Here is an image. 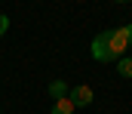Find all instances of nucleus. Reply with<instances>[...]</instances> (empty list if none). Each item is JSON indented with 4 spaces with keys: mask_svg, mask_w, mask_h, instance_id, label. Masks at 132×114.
Listing matches in <instances>:
<instances>
[{
    "mask_svg": "<svg viewBox=\"0 0 132 114\" xmlns=\"http://www.w3.org/2000/svg\"><path fill=\"white\" fill-rule=\"evenodd\" d=\"M49 96H52V102H55V99H65L68 96V83L65 80H52V83H49Z\"/></svg>",
    "mask_w": 132,
    "mask_h": 114,
    "instance_id": "obj_4",
    "label": "nucleus"
},
{
    "mask_svg": "<svg viewBox=\"0 0 132 114\" xmlns=\"http://www.w3.org/2000/svg\"><path fill=\"white\" fill-rule=\"evenodd\" d=\"M68 99L74 102V108H86V105H92L95 93H92V86H86V83H77L74 89H68Z\"/></svg>",
    "mask_w": 132,
    "mask_h": 114,
    "instance_id": "obj_2",
    "label": "nucleus"
},
{
    "mask_svg": "<svg viewBox=\"0 0 132 114\" xmlns=\"http://www.w3.org/2000/svg\"><path fill=\"white\" fill-rule=\"evenodd\" d=\"M6 31H9V16H6V12H0V37H3Z\"/></svg>",
    "mask_w": 132,
    "mask_h": 114,
    "instance_id": "obj_6",
    "label": "nucleus"
},
{
    "mask_svg": "<svg viewBox=\"0 0 132 114\" xmlns=\"http://www.w3.org/2000/svg\"><path fill=\"white\" fill-rule=\"evenodd\" d=\"M74 111H77L74 102L65 96V99H55V102H52V111H49V114H74Z\"/></svg>",
    "mask_w": 132,
    "mask_h": 114,
    "instance_id": "obj_3",
    "label": "nucleus"
},
{
    "mask_svg": "<svg viewBox=\"0 0 132 114\" xmlns=\"http://www.w3.org/2000/svg\"><path fill=\"white\" fill-rule=\"evenodd\" d=\"M114 3H129V0H114Z\"/></svg>",
    "mask_w": 132,
    "mask_h": 114,
    "instance_id": "obj_8",
    "label": "nucleus"
},
{
    "mask_svg": "<svg viewBox=\"0 0 132 114\" xmlns=\"http://www.w3.org/2000/svg\"><path fill=\"white\" fill-rule=\"evenodd\" d=\"M120 31H123V37H126V40H129V43H132V22H129V25H123Z\"/></svg>",
    "mask_w": 132,
    "mask_h": 114,
    "instance_id": "obj_7",
    "label": "nucleus"
},
{
    "mask_svg": "<svg viewBox=\"0 0 132 114\" xmlns=\"http://www.w3.org/2000/svg\"><path fill=\"white\" fill-rule=\"evenodd\" d=\"M117 74L120 77H132V59H120L117 62Z\"/></svg>",
    "mask_w": 132,
    "mask_h": 114,
    "instance_id": "obj_5",
    "label": "nucleus"
},
{
    "mask_svg": "<svg viewBox=\"0 0 132 114\" xmlns=\"http://www.w3.org/2000/svg\"><path fill=\"white\" fill-rule=\"evenodd\" d=\"M126 49H129V40L123 37V31H120V28L104 31V52H108V62H120Z\"/></svg>",
    "mask_w": 132,
    "mask_h": 114,
    "instance_id": "obj_1",
    "label": "nucleus"
}]
</instances>
